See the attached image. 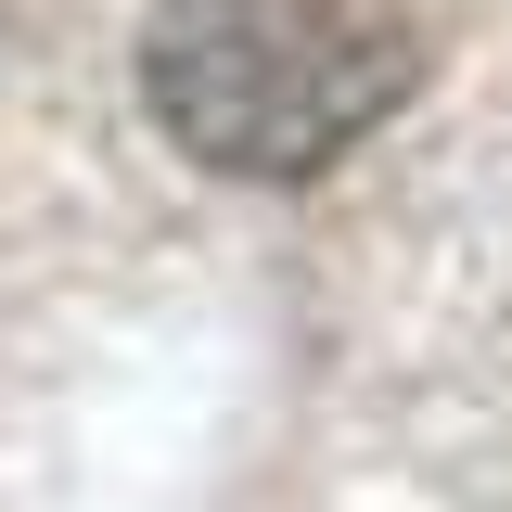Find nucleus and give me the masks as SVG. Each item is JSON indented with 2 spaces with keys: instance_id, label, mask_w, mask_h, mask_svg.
Instances as JSON below:
<instances>
[{
  "instance_id": "f257e3e1",
  "label": "nucleus",
  "mask_w": 512,
  "mask_h": 512,
  "mask_svg": "<svg viewBox=\"0 0 512 512\" xmlns=\"http://www.w3.org/2000/svg\"><path fill=\"white\" fill-rule=\"evenodd\" d=\"M423 90V39L384 0H167L141 26V103L218 180H308Z\"/></svg>"
}]
</instances>
